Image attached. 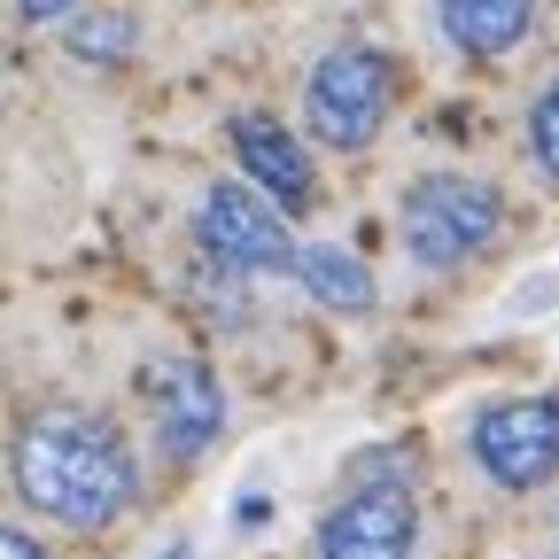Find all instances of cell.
I'll use <instances>...</instances> for the list:
<instances>
[{"mask_svg":"<svg viewBox=\"0 0 559 559\" xmlns=\"http://www.w3.org/2000/svg\"><path fill=\"white\" fill-rule=\"evenodd\" d=\"M9 474H16V498L62 528H109L140 489L124 436L102 412H79V404L32 412L9 443Z\"/></svg>","mask_w":559,"mask_h":559,"instance_id":"obj_1","label":"cell"},{"mask_svg":"<svg viewBox=\"0 0 559 559\" xmlns=\"http://www.w3.org/2000/svg\"><path fill=\"white\" fill-rule=\"evenodd\" d=\"M506 218V202L489 179H466V171H428V179H412L404 187V249L443 272V264H466L489 234H498Z\"/></svg>","mask_w":559,"mask_h":559,"instance_id":"obj_2","label":"cell"},{"mask_svg":"<svg viewBox=\"0 0 559 559\" xmlns=\"http://www.w3.org/2000/svg\"><path fill=\"white\" fill-rule=\"evenodd\" d=\"M304 117L326 148H366L389 117V55L366 39H342L319 55L311 86H304Z\"/></svg>","mask_w":559,"mask_h":559,"instance_id":"obj_3","label":"cell"},{"mask_svg":"<svg viewBox=\"0 0 559 559\" xmlns=\"http://www.w3.org/2000/svg\"><path fill=\"white\" fill-rule=\"evenodd\" d=\"M474 466L498 489H544L559 474V404L551 396H506L474 412Z\"/></svg>","mask_w":559,"mask_h":559,"instance_id":"obj_4","label":"cell"},{"mask_svg":"<svg viewBox=\"0 0 559 559\" xmlns=\"http://www.w3.org/2000/svg\"><path fill=\"white\" fill-rule=\"evenodd\" d=\"M194 226H202V249L218 257V264H234V272H288L296 264L288 210H280L272 194H257L249 179L210 187L202 210H194Z\"/></svg>","mask_w":559,"mask_h":559,"instance_id":"obj_5","label":"cell"},{"mask_svg":"<svg viewBox=\"0 0 559 559\" xmlns=\"http://www.w3.org/2000/svg\"><path fill=\"white\" fill-rule=\"evenodd\" d=\"M319 559H412L419 551V498L404 481H358L311 536Z\"/></svg>","mask_w":559,"mask_h":559,"instance_id":"obj_6","label":"cell"},{"mask_svg":"<svg viewBox=\"0 0 559 559\" xmlns=\"http://www.w3.org/2000/svg\"><path fill=\"white\" fill-rule=\"evenodd\" d=\"M140 396H148V428L171 459H202L226 428V389L202 358H156L140 373Z\"/></svg>","mask_w":559,"mask_h":559,"instance_id":"obj_7","label":"cell"},{"mask_svg":"<svg viewBox=\"0 0 559 559\" xmlns=\"http://www.w3.org/2000/svg\"><path fill=\"white\" fill-rule=\"evenodd\" d=\"M234 164L249 187H264L280 210H311V156L296 148V132L288 124H272V117H234Z\"/></svg>","mask_w":559,"mask_h":559,"instance_id":"obj_8","label":"cell"},{"mask_svg":"<svg viewBox=\"0 0 559 559\" xmlns=\"http://www.w3.org/2000/svg\"><path fill=\"white\" fill-rule=\"evenodd\" d=\"M436 16H443V39L474 62H498L528 39L536 24V0H436Z\"/></svg>","mask_w":559,"mask_h":559,"instance_id":"obj_9","label":"cell"},{"mask_svg":"<svg viewBox=\"0 0 559 559\" xmlns=\"http://www.w3.org/2000/svg\"><path fill=\"white\" fill-rule=\"evenodd\" d=\"M311 304L326 311H373V272L358 264V249H342V241H296V264H288Z\"/></svg>","mask_w":559,"mask_h":559,"instance_id":"obj_10","label":"cell"},{"mask_svg":"<svg viewBox=\"0 0 559 559\" xmlns=\"http://www.w3.org/2000/svg\"><path fill=\"white\" fill-rule=\"evenodd\" d=\"M62 47L79 55V62H124V47H132V16H109V9H70Z\"/></svg>","mask_w":559,"mask_h":559,"instance_id":"obj_11","label":"cell"},{"mask_svg":"<svg viewBox=\"0 0 559 559\" xmlns=\"http://www.w3.org/2000/svg\"><path fill=\"white\" fill-rule=\"evenodd\" d=\"M528 148H536V164H544V179L559 187V79L536 94V109H528Z\"/></svg>","mask_w":559,"mask_h":559,"instance_id":"obj_12","label":"cell"},{"mask_svg":"<svg viewBox=\"0 0 559 559\" xmlns=\"http://www.w3.org/2000/svg\"><path fill=\"white\" fill-rule=\"evenodd\" d=\"M70 9H86V0H16L24 24H55V16H70Z\"/></svg>","mask_w":559,"mask_h":559,"instance_id":"obj_13","label":"cell"},{"mask_svg":"<svg viewBox=\"0 0 559 559\" xmlns=\"http://www.w3.org/2000/svg\"><path fill=\"white\" fill-rule=\"evenodd\" d=\"M0 559H47V544L24 536V528H0Z\"/></svg>","mask_w":559,"mask_h":559,"instance_id":"obj_14","label":"cell"}]
</instances>
